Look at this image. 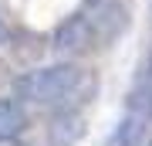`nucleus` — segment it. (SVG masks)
Instances as JSON below:
<instances>
[{
	"instance_id": "2",
	"label": "nucleus",
	"mask_w": 152,
	"mask_h": 146,
	"mask_svg": "<svg viewBox=\"0 0 152 146\" xmlns=\"http://www.w3.org/2000/svg\"><path fill=\"white\" fill-rule=\"evenodd\" d=\"M95 44H98V34H95V27H91V21H88L85 14L68 17V21L58 24V31H54V51L64 54V58L88 54Z\"/></svg>"
},
{
	"instance_id": "5",
	"label": "nucleus",
	"mask_w": 152,
	"mask_h": 146,
	"mask_svg": "<svg viewBox=\"0 0 152 146\" xmlns=\"http://www.w3.org/2000/svg\"><path fill=\"white\" fill-rule=\"evenodd\" d=\"M27 129V112L17 99H0V143H14Z\"/></svg>"
},
{
	"instance_id": "1",
	"label": "nucleus",
	"mask_w": 152,
	"mask_h": 146,
	"mask_svg": "<svg viewBox=\"0 0 152 146\" xmlns=\"http://www.w3.org/2000/svg\"><path fill=\"white\" fill-rule=\"evenodd\" d=\"M98 92L95 75H88L85 68L61 61V65H48V68H34L24 71L20 78H14V95L34 105H85L88 99Z\"/></svg>"
},
{
	"instance_id": "3",
	"label": "nucleus",
	"mask_w": 152,
	"mask_h": 146,
	"mask_svg": "<svg viewBox=\"0 0 152 146\" xmlns=\"http://www.w3.org/2000/svg\"><path fill=\"white\" fill-rule=\"evenodd\" d=\"M85 17L91 21L98 41H115L129 27V14L122 0H85Z\"/></svg>"
},
{
	"instance_id": "4",
	"label": "nucleus",
	"mask_w": 152,
	"mask_h": 146,
	"mask_svg": "<svg viewBox=\"0 0 152 146\" xmlns=\"http://www.w3.org/2000/svg\"><path fill=\"white\" fill-rule=\"evenodd\" d=\"M85 136V116L78 109H58L48 122V143L51 146H75Z\"/></svg>"
},
{
	"instance_id": "6",
	"label": "nucleus",
	"mask_w": 152,
	"mask_h": 146,
	"mask_svg": "<svg viewBox=\"0 0 152 146\" xmlns=\"http://www.w3.org/2000/svg\"><path fill=\"white\" fill-rule=\"evenodd\" d=\"M139 139V119H125L112 136V146H135Z\"/></svg>"
},
{
	"instance_id": "7",
	"label": "nucleus",
	"mask_w": 152,
	"mask_h": 146,
	"mask_svg": "<svg viewBox=\"0 0 152 146\" xmlns=\"http://www.w3.org/2000/svg\"><path fill=\"white\" fill-rule=\"evenodd\" d=\"M149 146H152V139H149Z\"/></svg>"
}]
</instances>
